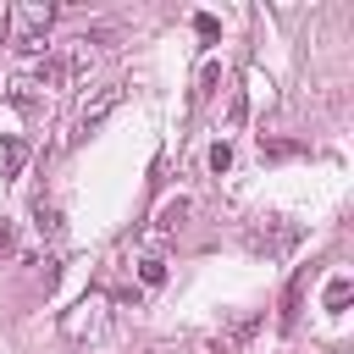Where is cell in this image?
I'll list each match as a JSON object with an SVG mask.
<instances>
[{"mask_svg": "<svg viewBox=\"0 0 354 354\" xmlns=\"http://www.w3.org/2000/svg\"><path fill=\"white\" fill-rule=\"evenodd\" d=\"M249 243H254V249H266V254H282L288 243H299V227H293V221H282V216H271L266 227H254V232H249Z\"/></svg>", "mask_w": 354, "mask_h": 354, "instance_id": "1", "label": "cell"}, {"mask_svg": "<svg viewBox=\"0 0 354 354\" xmlns=\"http://www.w3.org/2000/svg\"><path fill=\"white\" fill-rule=\"evenodd\" d=\"M116 100H122V83H105V88H100V94H94V100H88L83 111H77V133L100 127V122H105V116L116 111Z\"/></svg>", "mask_w": 354, "mask_h": 354, "instance_id": "2", "label": "cell"}, {"mask_svg": "<svg viewBox=\"0 0 354 354\" xmlns=\"http://www.w3.org/2000/svg\"><path fill=\"white\" fill-rule=\"evenodd\" d=\"M183 216H188V199L177 194V199H166V205H160V216H155V232H160V238H166V232H177V227H183Z\"/></svg>", "mask_w": 354, "mask_h": 354, "instance_id": "3", "label": "cell"}, {"mask_svg": "<svg viewBox=\"0 0 354 354\" xmlns=\"http://www.w3.org/2000/svg\"><path fill=\"white\" fill-rule=\"evenodd\" d=\"M138 282H144V288H160V282H166V260H160V254L138 260Z\"/></svg>", "mask_w": 354, "mask_h": 354, "instance_id": "4", "label": "cell"}, {"mask_svg": "<svg viewBox=\"0 0 354 354\" xmlns=\"http://www.w3.org/2000/svg\"><path fill=\"white\" fill-rule=\"evenodd\" d=\"M348 293H354V288H348V277H332V282H326V293H321V304H326V310H343V304H348Z\"/></svg>", "mask_w": 354, "mask_h": 354, "instance_id": "5", "label": "cell"}, {"mask_svg": "<svg viewBox=\"0 0 354 354\" xmlns=\"http://www.w3.org/2000/svg\"><path fill=\"white\" fill-rule=\"evenodd\" d=\"M77 310H94V315H88V332H100V326H105V315H100L105 304H100V299H83ZM77 326H83V315H72V321H66V332H77Z\"/></svg>", "mask_w": 354, "mask_h": 354, "instance_id": "6", "label": "cell"}, {"mask_svg": "<svg viewBox=\"0 0 354 354\" xmlns=\"http://www.w3.org/2000/svg\"><path fill=\"white\" fill-rule=\"evenodd\" d=\"M33 216H39V232H50V238L61 232V216H55V205H44V199H39V205H33Z\"/></svg>", "mask_w": 354, "mask_h": 354, "instance_id": "7", "label": "cell"}, {"mask_svg": "<svg viewBox=\"0 0 354 354\" xmlns=\"http://www.w3.org/2000/svg\"><path fill=\"white\" fill-rule=\"evenodd\" d=\"M227 166H232V149H227V138H221V144L210 149V171H227Z\"/></svg>", "mask_w": 354, "mask_h": 354, "instance_id": "8", "label": "cell"}, {"mask_svg": "<svg viewBox=\"0 0 354 354\" xmlns=\"http://www.w3.org/2000/svg\"><path fill=\"white\" fill-rule=\"evenodd\" d=\"M11 243H17V227H11V221H6V216H0V254H6V249H11Z\"/></svg>", "mask_w": 354, "mask_h": 354, "instance_id": "9", "label": "cell"}, {"mask_svg": "<svg viewBox=\"0 0 354 354\" xmlns=\"http://www.w3.org/2000/svg\"><path fill=\"white\" fill-rule=\"evenodd\" d=\"M6 33H11V11L0 6V39H6Z\"/></svg>", "mask_w": 354, "mask_h": 354, "instance_id": "10", "label": "cell"}]
</instances>
